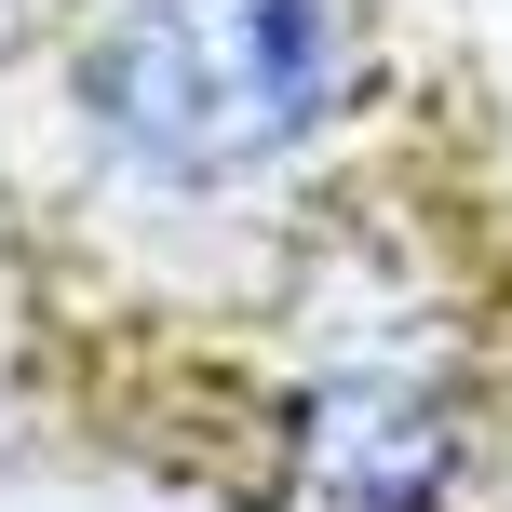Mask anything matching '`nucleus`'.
Returning a JSON list of instances; mask_svg holds the SVG:
<instances>
[{
	"label": "nucleus",
	"mask_w": 512,
	"mask_h": 512,
	"mask_svg": "<svg viewBox=\"0 0 512 512\" xmlns=\"http://www.w3.org/2000/svg\"><path fill=\"white\" fill-rule=\"evenodd\" d=\"M378 81L364 0H95L81 122L149 189H256L310 162Z\"/></svg>",
	"instance_id": "obj_1"
},
{
	"label": "nucleus",
	"mask_w": 512,
	"mask_h": 512,
	"mask_svg": "<svg viewBox=\"0 0 512 512\" xmlns=\"http://www.w3.org/2000/svg\"><path fill=\"white\" fill-rule=\"evenodd\" d=\"M486 405L418 337H351L270 405V512H472Z\"/></svg>",
	"instance_id": "obj_2"
}]
</instances>
